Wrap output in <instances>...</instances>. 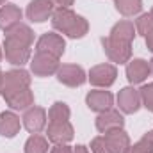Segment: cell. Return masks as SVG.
Returning <instances> with one entry per match:
<instances>
[{
  "label": "cell",
  "instance_id": "18",
  "mask_svg": "<svg viewBox=\"0 0 153 153\" xmlns=\"http://www.w3.org/2000/svg\"><path fill=\"white\" fill-rule=\"evenodd\" d=\"M22 20V11L18 5L14 4H5L0 9V29L2 30H9L14 25H18Z\"/></svg>",
  "mask_w": 153,
  "mask_h": 153
},
{
  "label": "cell",
  "instance_id": "33",
  "mask_svg": "<svg viewBox=\"0 0 153 153\" xmlns=\"http://www.w3.org/2000/svg\"><path fill=\"white\" fill-rule=\"evenodd\" d=\"M2 80H4V73H2V70H0V85H2Z\"/></svg>",
  "mask_w": 153,
  "mask_h": 153
},
{
  "label": "cell",
  "instance_id": "32",
  "mask_svg": "<svg viewBox=\"0 0 153 153\" xmlns=\"http://www.w3.org/2000/svg\"><path fill=\"white\" fill-rule=\"evenodd\" d=\"M148 66H150V75H153V59L148 61Z\"/></svg>",
  "mask_w": 153,
  "mask_h": 153
},
{
  "label": "cell",
  "instance_id": "3",
  "mask_svg": "<svg viewBox=\"0 0 153 153\" xmlns=\"http://www.w3.org/2000/svg\"><path fill=\"white\" fill-rule=\"evenodd\" d=\"M30 46L32 45H27L23 41H18V39L7 38L4 41V48H5V59L14 64V66H23L25 62L30 61Z\"/></svg>",
  "mask_w": 153,
  "mask_h": 153
},
{
  "label": "cell",
  "instance_id": "14",
  "mask_svg": "<svg viewBox=\"0 0 153 153\" xmlns=\"http://www.w3.org/2000/svg\"><path fill=\"white\" fill-rule=\"evenodd\" d=\"M125 126V119L114 109H109L105 112H100L96 117V128L100 134H109L112 130H119Z\"/></svg>",
  "mask_w": 153,
  "mask_h": 153
},
{
  "label": "cell",
  "instance_id": "29",
  "mask_svg": "<svg viewBox=\"0 0 153 153\" xmlns=\"http://www.w3.org/2000/svg\"><path fill=\"white\" fill-rule=\"evenodd\" d=\"M50 2L55 4V5H59V7H70V5H73L75 0H50Z\"/></svg>",
  "mask_w": 153,
  "mask_h": 153
},
{
  "label": "cell",
  "instance_id": "11",
  "mask_svg": "<svg viewBox=\"0 0 153 153\" xmlns=\"http://www.w3.org/2000/svg\"><path fill=\"white\" fill-rule=\"evenodd\" d=\"M85 103L87 107L93 111V112H105L112 107L114 103V96L111 91H105V89H94L91 93H87L85 96Z\"/></svg>",
  "mask_w": 153,
  "mask_h": 153
},
{
  "label": "cell",
  "instance_id": "7",
  "mask_svg": "<svg viewBox=\"0 0 153 153\" xmlns=\"http://www.w3.org/2000/svg\"><path fill=\"white\" fill-rule=\"evenodd\" d=\"M59 70V59L48 53H38L30 59V71L36 76H50L57 73Z\"/></svg>",
  "mask_w": 153,
  "mask_h": 153
},
{
  "label": "cell",
  "instance_id": "26",
  "mask_svg": "<svg viewBox=\"0 0 153 153\" xmlns=\"http://www.w3.org/2000/svg\"><path fill=\"white\" fill-rule=\"evenodd\" d=\"M139 93H141V102H143V105H144L148 111L153 112V82L143 85V87L139 89Z\"/></svg>",
  "mask_w": 153,
  "mask_h": 153
},
{
  "label": "cell",
  "instance_id": "17",
  "mask_svg": "<svg viewBox=\"0 0 153 153\" xmlns=\"http://www.w3.org/2000/svg\"><path fill=\"white\" fill-rule=\"evenodd\" d=\"M150 75V66L143 59H134L126 64V78L130 84H143Z\"/></svg>",
  "mask_w": 153,
  "mask_h": 153
},
{
  "label": "cell",
  "instance_id": "21",
  "mask_svg": "<svg viewBox=\"0 0 153 153\" xmlns=\"http://www.w3.org/2000/svg\"><path fill=\"white\" fill-rule=\"evenodd\" d=\"M114 5L123 16H135L143 11V0H114Z\"/></svg>",
  "mask_w": 153,
  "mask_h": 153
},
{
  "label": "cell",
  "instance_id": "31",
  "mask_svg": "<svg viewBox=\"0 0 153 153\" xmlns=\"http://www.w3.org/2000/svg\"><path fill=\"white\" fill-rule=\"evenodd\" d=\"M73 153H89V150L85 148V146H82V144H78L73 148Z\"/></svg>",
  "mask_w": 153,
  "mask_h": 153
},
{
  "label": "cell",
  "instance_id": "10",
  "mask_svg": "<svg viewBox=\"0 0 153 153\" xmlns=\"http://www.w3.org/2000/svg\"><path fill=\"white\" fill-rule=\"evenodd\" d=\"M141 93L134 87H125L117 94V107L125 114H135L141 109Z\"/></svg>",
  "mask_w": 153,
  "mask_h": 153
},
{
  "label": "cell",
  "instance_id": "15",
  "mask_svg": "<svg viewBox=\"0 0 153 153\" xmlns=\"http://www.w3.org/2000/svg\"><path fill=\"white\" fill-rule=\"evenodd\" d=\"M103 137H105V143H107L111 153H126V150L130 148V137L123 128L103 134Z\"/></svg>",
  "mask_w": 153,
  "mask_h": 153
},
{
  "label": "cell",
  "instance_id": "2",
  "mask_svg": "<svg viewBox=\"0 0 153 153\" xmlns=\"http://www.w3.org/2000/svg\"><path fill=\"white\" fill-rule=\"evenodd\" d=\"M30 87V75L29 71L25 70H11V71H5L4 73V80H2V85H0V94L2 98L9 96V94H14L18 91H23Z\"/></svg>",
  "mask_w": 153,
  "mask_h": 153
},
{
  "label": "cell",
  "instance_id": "1",
  "mask_svg": "<svg viewBox=\"0 0 153 153\" xmlns=\"http://www.w3.org/2000/svg\"><path fill=\"white\" fill-rule=\"evenodd\" d=\"M52 27L61 32L66 34L71 39H80L84 38L89 30V23L84 16L75 14L70 7H59L53 11L52 14Z\"/></svg>",
  "mask_w": 153,
  "mask_h": 153
},
{
  "label": "cell",
  "instance_id": "34",
  "mask_svg": "<svg viewBox=\"0 0 153 153\" xmlns=\"http://www.w3.org/2000/svg\"><path fill=\"white\" fill-rule=\"evenodd\" d=\"M2 4H5V0H0V5H2Z\"/></svg>",
  "mask_w": 153,
  "mask_h": 153
},
{
  "label": "cell",
  "instance_id": "13",
  "mask_svg": "<svg viewBox=\"0 0 153 153\" xmlns=\"http://www.w3.org/2000/svg\"><path fill=\"white\" fill-rule=\"evenodd\" d=\"M46 111L43 107H30L25 111V114L22 117L23 126L30 132V134H39L45 126H46Z\"/></svg>",
  "mask_w": 153,
  "mask_h": 153
},
{
  "label": "cell",
  "instance_id": "22",
  "mask_svg": "<svg viewBox=\"0 0 153 153\" xmlns=\"http://www.w3.org/2000/svg\"><path fill=\"white\" fill-rule=\"evenodd\" d=\"M25 153H48V139L39 134H32L25 143Z\"/></svg>",
  "mask_w": 153,
  "mask_h": 153
},
{
  "label": "cell",
  "instance_id": "27",
  "mask_svg": "<svg viewBox=\"0 0 153 153\" xmlns=\"http://www.w3.org/2000/svg\"><path fill=\"white\" fill-rule=\"evenodd\" d=\"M91 152L93 153H111V150H109V146H107L103 135H102V137H94V139L91 141Z\"/></svg>",
  "mask_w": 153,
  "mask_h": 153
},
{
  "label": "cell",
  "instance_id": "6",
  "mask_svg": "<svg viewBox=\"0 0 153 153\" xmlns=\"http://www.w3.org/2000/svg\"><path fill=\"white\" fill-rule=\"evenodd\" d=\"M75 137V130L71 126L70 121H55V123H48L46 128V139L53 144H68L70 141H73Z\"/></svg>",
  "mask_w": 153,
  "mask_h": 153
},
{
  "label": "cell",
  "instance_id": "5",
  "mask_svg": "<svg viewBox=\"0 0 153 153\" xmlns=\"http://www.w3.org/2000/svg\"><path fill=\"white\" fill-rule=\"evenodd\" d=\"M64 48H66V43L62 36L55 34V32H46L38 39L36 43V52L38 53H48V55H53L57 59L62 57L64 53Z\"/></svg>",
  "mask_w": 153,
  "mask_h": 153
},
{
  "label": "cell",
  "instance_id": "8",
  "mask_svg": "<svg viewBox=\"0 0 153 153\" xmlns=\"http://www.w3.org/2000/svg\"><path fill=\"white\" fill-rule=\"evenodd\" d=\"M116 76H117V70L112 64H98L94 68H91L89 71V82L94 85V87H111L116 82Z\"/></svg>",
  "mask_w": 153,
  "mask_h": 153
},
{
  "label": "cell",
  "instance_id": "4",
  "mask_svg": "<svg viewBox=\"0 0 153 153\" xmlns=\"http://www.w3.org/2000/svg\"><path fill=\"white\" fill-rule=\"evenodd\" d=\"M102 45H103V50L107 53V57L117 62V64H125L130 61V55H132V43H126V41H119L114 39L111 36L102 39Z\"/></svg>",
  "mask_w": 153,
  "mask_h": 153
},
{
  "label": "cell",
  "instance_id": "35",
  "mask_svg": "<svg viewBox=\"0 0 153 153\" xmlns=\"http://www.w3.org/2000/svg\"><path fill=\"white\" fill-rule=\"evenodd\" d=\"M0 59H2V48H0Z\"/></svg>",
  "mask_w": 153,
  "mask_h": 153
},
{
  "label": "cell",
  "instance_id": "25",
  "mask_svg": "<svg viewBox=\"0 0 153 153\" xmlns=\"http://www.w3.org/2000/svg\"><path fill=\"white\" fill-rule=\"evenodd\" d=\"M135 30L139 32V34H143L144 38L153 32V16L152 14H141L139 16V20L135 22Z\"/></svg>",
  "mask_w": 153,
  "mask_h": 153
},
{
  "label": "cell",
  "instance_id": "9",
  "mask_svg": "<svg viewBox=\"0 0 153 153\" xmlns=\"http://www.w3.org/2000/svg\"><path fill=\"white\" fill-rule=\"evenodd\" d=\"M57 80L61 82V84H64V85H68V87H78V85H82L85 80H87V76H85V71L80 68V66H76V64H64V66H59V70H57Z\"/></svg>",
  "mask_w": 153,
  "mask_h": 153
},
{
  "label": "cell",
  "instance_id": "20",
  "mask_svg": "<svg viewBox=\"0 0 153 153\" xmlns=\"http://www.w3.org/2000/svg\"><path fill=\"white\" fill-rule=\"evenodd\" d=\"M109 36L114 38V39H119V41L132 43L134 38H135V27H134L132 22H128V20H121V22H117L114 27H112V30H111Z\"/></svg>",
  "mask_w": 153,
  "mask_h": 153
},
{
  "label": "cell",
  "instance_id": "36",
  "mask_svg": "<svg viewBox=\"0 0 153 153\" xmlns=\"http://www.w3.org/2000/svg\"><path fill=\"white\" fill-rule=\"evenodd\" d=\"M150 14H152V16H153V7H152V13H150Z\"/></svg>",
  "mask_w": 153,
  "mask_h": 153
},
{
  "label": "cell",
  "instance_id": "12",
  "mask_svg": "<svg viewBox=\"0 0 153 153\" xmlns=\"http://www.w3.org/2000/svg\"><path fill=\"white\" fill-rule=\"evenodd\" d=\"M27 18L34 23H43L53 14V4L50 0H32L25 11Z\"/></svg>",
  "mask_w": 153,
  "mask_h": 153
},
{
  "label": "cell",
  "instance_id": "28",
  "mask_svg": "<svg viewBox=\"0 0 153 153\" xmlns=\"http://www.w3.org/2000/svg\"><path fill=\"white\" fill-rule=\"evenodd\" d=\"M48 153H73V150H71L68 144H55Z\"/></svg>",
  "mask_w": 153,
  "mask_h": 153
},
{
  "label": "cell",
  "instance_id": "19",
  "mask_svg": "<svg viewBox=\"0 0 153 153\" xmlns=\"http://www.w3.org/2000/svg\"><path fill=\"white\" fill-rule=\"evenodd\" d=\"M20 126H22L20 125V117L14 112L5 111V112L0 114V135L2 137H7V139L14 137L20 132Z\"/></svg>",
  "mask_w": 153,
  "mask_h": 153
},
{
  "label": "cell",
  "instance_id": "16",
  "mask_svg": "<svg viewBox=\"0 0 153 153\" xmlns=\"http://www.w3.org/2000/svg\"><path fill=\"white\" fill-rule=\"evenodd\" d=\"M4 100H5V103H7L11 109H14V111H27V109H30V107L34 105V93L30 91V87H27V89H23V91H18V93H14V94L5 96Z\"/></svg>",
  "mask_w": 153,
  "mask_h": 153
},
{
  "label": "cell",
  "instance_id": "23",
  "mask_svg": "<svg viewBox=\"0 0 153 153\" xmlns=\"http://www.w3.org/2000/svg\"><path fill=\"white\" fill-rule=\"evenodd\" d=\"M70 116H71V111H70V107L64 102H55L50 107V111H48V121L50 123H55V121H70Z\"/></svg>",
  "mask_w": 153,
  "mask_h": 153
},
{
  "label": "cell",
  "instance_id": "24",
  "mask_svg": "<svg viewBox=\"0 0 153 153\" xmlns=\"http://www.w3.org/2000/svg\"><path fill=\"white\" fill-rule=\"evenodd\" d=\"M126 153H153V130L144 134L143 139L139 143H135L134 146L130 144V148L126 150Z\"/></svg>",
  "mask_w": 153,
  "mask_h": 153
},
{
  "label": "cell",
  "instance_id": "30",
  "mask_svg": "<svg viewBox=\"0 0 153 153\" xmlns=\"http://www.w3.org/2000/svg\"><path fill=\"white\" fill-rule=\"evenodd\" d=\"M146 46H148L150 52H153V32H150V34L146 36Z\"/></svg>",
  "mask_w": 153,
  "mask_h": 153
}]
</instances>
